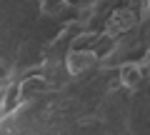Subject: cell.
I'll use <instances>...</instances> for the list:
<instances>
[{
	"instance_id": "cell-2",
	"label": "cell",
	"mask_w": 150,
	"mask_h": 135,
	"mask_svg": "<svg viewBox=\"0 0 150 135\" xmlns=\"http://www.w3.org/2000/svg\"><path fill=\"white\" fill-rule=\"evenodd\" d=\"M135 25H138V13L130 10V8H120V10H115L108 18L105 33L108 35H123V33H128L130 28H135Z\"/></svg>"
},
{
	"instance_id": "cell-4",
	"label": "cell",
	"mask_w": 150,
	"mask_h": 135,
	"mask_svg": "<svg viewBox=\"0 0 150 135\" xmlns=\"http://www.w3.org/2000/svg\"><path fill=\"white\" fill-rule=\"evenodd\" d=\"M65 8V0H40V10L45 13V15H55V13H60Z\"/></svg>"
},
{
	"instance_id": "cell-3",
	"label": "cell",
	"mask_w": 150,
	"mask_h": 135,
	"mask_svg": "<svg viewBox=\"0 0 150 135\" xmlns=\"http://www.w3.org/2000/svg\"><path fill=\"white\" fill-rule=\"evenodd\" d=\"M120 83H123V88H130V90H135V88H140V83H143L145 78V70H143V63H123L120 65Z\"/></svg>"
},
{
	"instance_id": "cell-1",
	"label": "cell",
	"mask_w": 150,
	"mask_h": 135,
	"mask_svg": "<svg viewBox=\"0 0 150 135\" xmlns=\"http://www.w3.org/2000/svg\"><path fill=\"white\" fill-rule=\"evenodd\" d=\"M95 65H98V53H93V50H70L65 58V68L70 75L90 73Z\"/></svg>"
}]
</instances>
